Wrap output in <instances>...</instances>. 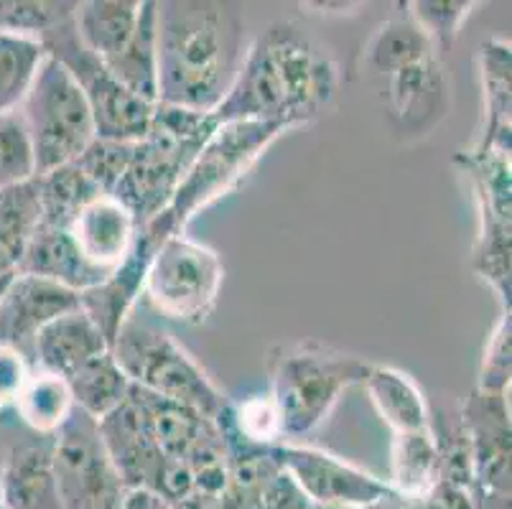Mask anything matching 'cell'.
Segmentation results:
<instances>
[{"label":"cell","instance_id":"cell-32","mask_svg":"<svg viewBox=\"0 0 512 509\" xmlns=\"http://www.w3.org/2000/svg\"><path fill=\"white\" fill-rule=\"evenodd\" d=\"M214 423L222 431L242 438L253 446H276L283 441L281 413L273 403L271 392L268 395H250L242 403H227Z\"/></svg>","mask_w":512,"mask_h":509},{"label":"cell","instance_id":"cell-33","mask_svg":"<svg viewBox=\"0 0 512 509\" xmlns=\"http://www.w3.org/2000/svg\"><path fill=\"white\" fill-rule=\"evenodd\" d=\"M77 8L79 3L67 0H0V31L41 39L46 31L74 18Z\"/></svg>","mask_w":512,"mask_h":509},{"label":"cell","instance_id":"cell-14","mask_svg":"<svg viewBox=\"0 0 512 509\" xmlns=\"http://www.w3.org/2000/svg\"><path fill=\"white\" fill-rule=\"evenodd\" d=\"M161 245L158 240H153L146 230H138L136 242H133V250L128 252V258L107 275L102 283H97L90 291L79 293V308L90 316L92 324L100 329V334L105 336L107 347H113L115 336L123 329V324L128 321L130 308L136 306L138 296L143 293V283H146L148 263H151L153 252Z\"/></svg>","mask_w":512,"mask_h":509},{"label":"cell","instance_id":"cell-36","mask_svg":"<svg viewBox=\"0 0 512 509\" xmlns=\"http://www.w3.org/2000/svg\"><path fill=\"white\" fill-rule=\"evenodd\" d=\"M136 143H123V140H105L95 138L85 151L79 153L74 166L97 186L105 196L115 191V186L123 179L125 168L133 158Z\"/></svg>","mask_w":512,"mask_h":509},{"label":"cell","instance_id":"cell-8","mask_svg":"<svg viewBox=\"0 0 512 509\" xmlns=\"http://www.w3.org/2000/svg\"><path fill=\"white\" fill-rule=\"evenodd\" d=\"M46 54L57 59L85 95L95 123V135L105 140L138 143L146 138L156 105L141 100L115 79V74L77 36L74 18L41 36Z\"/></svg>","mask_w":512,"mask_h":509},{"label":"cell","instance_id":"cell-20","mask_svg":"<svg viewBox=\"0 0 512 509\" xmlns=\"http://www.w3.org/2000/svg\"><path fill=\"white\" fill-rule=\"evenodd\" d=\"M110 352L90 316L77 308L39 331L34 342V370L67 377L97 354Z\"/></svg>","mask_w":512,"mask_h":509},{"label":"cell","instance_id":"cell-31","mask_svg":"<svg viewBox=\"0 0 512 509\" xmlns=\"http://www.w3.org/2000/svg\"><path fill=\"white\" fill-rule=\"evenodd\" d=\"M46 49L34 36L0 31V112H18L29 95Z\"/></svg>","mask_w":512,"mask_h":509},{"label":"cell","instance_id":"cell-35","mask_svg":"<svg viewBox=\"0 0 512 509\" xmlns=\"http://www.w3.org/2000/svg\"><path fill=\"white\" fill-rule=\"evenodd\" d=\"M31 179L36 163L21 112H0V189Z\"/></svg>","mask_w":512,"mask_h":509},{"label":"cell","instance_id":"cell-34","mask_svg":"<svg viewBox=\"0 0 512 509\" xmlns=\"http://www.w3.org/2000/svg\"><path fill=\"white\" fill-rule=\"evenodd\" d=\"M406 8L408 18L421 28V34L441 54V51L451 49L477 3L474 0H416V3H408Z\"/></svg>","mask_w":512,"mask_h":509},{"label":"cell","instance_id":"cell-26","mask_svg":"<svg viewBox=\"0 0 512 509\" xmlns=\"http://www.w3.org/2000/svg\"><path fill=\"white\" fill-rule=\"evenodd\" d=\"M479 59L487 97V130L479 148L510 156V44L484 41Z\"/></svg>","mask_w":512,"mask_h":509},{"label":"cell","instance_id":"cell-7","mask_svg":"<svg viewBox=\"0 0 512 509\" xmlns=\"http://www.w3.org/2000/svg\"><path fill=\"white\" fill-rule=\"evenodd\" d=\"M18 112L29 130L36 176L74 163L97 138L90 105L79 84L49 54Z\"/></svg>","mask_w":512,"mask_h":509},{"label":"cell","instance_id":"cell-40","mask_svg":"<svg viewBox=\"0 0 512 509\" xmlns=\"http://www.w3.org/2000/svg\"><path fill=\"white\" fill-rule=\"evenodd\" d=\"M13 275H6V278H0V296H3V291H6V286L11 283Z\"/></svg>","mask_w":512,"mask_h":509},{"label":"cell","instance_id":"cell-11","mask_svg":"<svg viewBox=\"0 0 512 509\" xmlns=\"http://www.w3.org/2000/svg\"><path fill=\"white\" fill-rule=\"evenodd\" d=\"M271 454L304 497L319 507L362 509L395 494L388 482L321 448L281 441L271 446Z\"/></svg>","mask_w":512,"mask_h":509},{"label":"cell","instance_id":"cell-41","mask_svg":"<svg viewBox=\"0 0 512 509\" xmlns=\"http://www.w3.org/2000/svg\"><path fill=\"white\" fill-rule=\"evenodd\" d=\"M0 509H6V507H3V504H0Z\"/></svg>","mask_w":512,"mask_h":509},{"label":"cell","instance_id":"cell-3","mask_svg":"<svg viewBox=\"0 0 512 509\" xmlns=\"http://www.w3.org/2000/svg\"><path fill=\"white\" fill-rule=\"evenodd\" d=\"M217 128L220 120L214 112L156 105L146 138L136 143L123 179L110 196L133 214L138 227L164 214Z\"/></svg>","mask_w":512,"mask_h":509},{"label":"cell","instance_id":"cell-2","mask_svg":"<svg viewBox=\"0 0 512 509\" xmlns=\"http://www.w3.org/2000/svg\"><path fill=\"white\" fill-rule=\"evenodd\" d=\"M245 51V18L232 3H156V105L214 112L232 90Z\"/></svg>","mask_w":512,"mask_h":509},{"label":"cell","instance_id":"cell-18","mask_svg":"<svg viewBox=\"0 0 512 509\" xmlns=\"http://www.w3.org/2000/svg\"><path fill=\"white\" fill-rule=\"evenodd\" d=\"M138 230L141 227L123 204L115 202L113 196H100L79 212L67 232L79 255L92 268L110 275L133 250Z\"/></svg>","mask_w":512,"mask_h":509},{"label":"cell","instance_id":"cell-39","mask_svg":"<svg viewBox=\"0 0 512 509\" xmlns=\"http://www.w3.org/2000/svg\"><path fill=\"white\" fill-rule=\"evenodd\" d=\"M120 509H174L161 494L153 489H128L125 502Z\"/></svg>","mask_w":512,"mask_h":509},{"label":"cell","instance_id":"cell-16","mask_svg":"<svg viewBox=\"0 0 512 509\" xmlns=\"http://www.w3.org/2000/svg\"><path fill=\"white\" fill-rule=\"evenodd\" d=\"M390 115L406 133H428L449 105V82L441 54H431L421 62L388 74Z\"/></svg>","mask_w":512,"mask_h":509},{"label":"cell","instance_id":"cell-28","mask_svg":"<svg viewBox=\"0 0 512 509\" xmlns=\"http://www.w3.org/2000/svg\"><path fill=\"white\" fill-rule=\"evenodd\" d=\"M36 189H39L41 224L57 230H69L87 204L105 196L74 163L36 176Z\"/></svg>","mask_w":512,"mask_h":509},{"label":"cell","instance_id":"cell-6","mask_svg":"<svg viewBox=\"0 0 512 509\" xmlns=\"http://www.w3.org/2000/svg\"><path fill=\"white\" fill-rule=\"evenodd\" d=\"M110 352L130 385L189 405L204 418L214 420L230 403L197 359L166 331L128 319Z\"/></svg>","mask_w":512,"mask_h":509},{"label":"cell","instance_id":"cell-29","mask_svg":"<svg viewBox=\"0 0 512 509\" xmlns=\"http://www.w3.org/2000/svg\"><path fill=\"white\" fill-rule=\"evenodd\" d=\"M13 410L31 433L54 436L74 410L72 392H69L64 377L34 370L13 403Z\"/></svg>","mask_w":512,"mask_h":509},{"label":"cell","instance_id":"cell-12","mask_svg":"<svg viewBox=\"0 0 512 509\" xmlns=\"http://www.w3.org/2000/svg\"><path fill=\"white\" fill-rule=\"evenodd\" d=\"M477 509H510V405L505 395L474 392L464 405Z\"/></svg>","mask_w":512,"mask_h":509},{"label":"cell","instance_id":"cell-38","mask_svg":"<svg viewBox=\"0 0 512 509\" xmlns=\"http://www.w3.org/2000/svg\"><path fill=\"white\" fill-rule=\"evenodd\" d=\"M34 367L16 349L0 347V410L16 403L21 390L29 382Z\"/></svg>","mask_w":512,"mask_h":509},{"label":"cell","instance_id":"cell-25","mask_svg":"<svg viewBox=\"0 0 512 509\" xmlns=\"http://www.w3.org/2000/svg\"><path fill=\"white\" fill-rule=\"evenodd\" d=\"M41 224L36 179L0 189V278L16 275Z\"/></svg>","mask_w":512,"mask_h":509},{"label":"cell","instance_id":"cell-21","mask_svg":"<svg viewBox=\"0 0 512 509\" xmlns=\"http://www.w3.org/2000/svg\"><path fill=\"white\" fill-rule=\"evenodd\" d=\"M18 273L51 280V283H59V286L77 293L90 291V288H95L97 283L107 278L102 270L92 268L79 255L77 245H74L67 230L46 227V224H39V230L31 237L29 250H26L21 265H18Z\"/></svg>","mask_w":512,"mask_h":509},{"label":"cell","instance_id":"cell-1","mask_svg":"<svg viewBox=\"0 0 512 509\" xmlns=\"http://www.w3.org/2000/svg\"><path fill=\"white\" fill-rule=\"evenodd\" d=\"M337 95V64L299 23L273 21L242 56L232 90L214 110L220 123H311Z\"/></svg>","mask_w":512,"mask_h":509},{"label":"cell","instance_id":"cell-5","mask_svg":"<svg viewBox=\"0 0 512 509\" xmlns=\"http://www.w3.org/2000/svg\"><path fill=\"white\" fill-rule=\"evenodd\" d=\"M372 364L319 342L278 347L271 354V398L281 413L283 438L319 428L339 395L365 382Z\"/></svg>","mask_w":512,"mask_h":509},{"label":"cell","instance_id":"cell-23","mask_svg":"<svg viewBox=\"0 0 512 509\" xmlns=\"http://www.w3.org/2000/svg\"><path fill=\"white\" fill-rule=\"evenodd\" d=\"M365 390L375 405L377 415L385 420V426L395 433H416L431 428L428 405L423 392L408 375L393 367H377L372 364L365 377Z\"/></svg>","mask_w":512,"mask_h":509},{"label":"cell","instance_id":"cell-30","mask_svg":"<svg viewBox=\"0 0 512 509\" xmlns=\"http://www.w3.org/2000/svg\"><path fill=\"white\" fill-rule=\"evenodd\" d=\"M439 54L434 44L421 34V28L406 16L390 18L372 34L365 49V67L370 72L388 77L403 67L421 62L426 56Z\"/></svg>","mask_w":512,"mask_h":509},{"label":"cell","instance_id":"cell-24","mask_svg":"<svg viewBox=\"0 0 512 509\" xmlns=\"http://www.w3.org/2000/svg\"><path fill=\"white\" fill-rule=\"evenodd\" d=\"M439 482L441 451L434 431L395 433L390 446V489L398 497L421 499Z\"/></svg>","mask_w":512,"mask_h":509},{"label":"cell","instance_id":"cell-17","mask_svg":"<svg viewBox=\"0 0 512 509\" xmlns=\"http://www.w3.org/2000/svg\"><path fill=\"white\" fill-rule=\"evenodd\" d=\"M54 436H36L11 446L0 461V504L6 509H62L54 476Z\"/></svg>","mask_w":512,"mask_h":509},{"label":"cell","instance_id":"cell-10","mask_svg":"<svg viewBox=\"0 0 512 509\" xmlns=\"http://www.w3.org/2000/svg\"><path fill=\"white\" fill-rule=\"evenodd\" d=\"M54 476L62 509H120L125 502L123 476L115 469L97 420L74 408L54 433Z\"/></svg>","mask_w":512,"mask_h":509},{"label":"cell","instance_id":"cell-22","mask_svg":"<svg viewBox=\"0 0 512 509\" xmlns=\"http://www.w3.org/2000/svg\"><path fill=\"white\" fill-rule=\"evenodd\" d=\"M143 0H90L79 3L74 13V28L79 41L100 59L113 64L125 54L141 23Z\"/></svg>","mask_w":512,"mask_h":509},{"label":"cell","instance_id":"cell-19","mask_svg":"<svg viewBox=\"0 0 512 509\" xmlns=\"http://www.w3.org/2000/svg\"><path fill=\"white\" fill-rule=\"evenodd\" d=\"M128 398L136 403V408L146 418L158 448L171 459L186 461L202 443H207L209 438L220 433L214 420L204 418L202 413H197V410L184 403L161 398V395H153V392L133 385H130Z\"/></svg>","mask_w":512,"mask_h":509},{"label":"cell","instance_id":"cell-13","mask_svg":"<svg viewBox=\"0 0 512 509\" xmlns=\"http://www.w3.org/2000/svg\"><path fill=\"white\" fill-rule=\"evenodd\" d=\"M77 308V291L36 275L16 273L0 296V347L16 349L34 367V342L39 331Z\"/></svg>","mask_w":512,"mask_h":509},{"label":"cell","instance_id":"cell-37","mask_svg":"<svg viewBox=\"0 0 512 509\" xmlns=\"http://www.w3.org/2000/svg\"><path fill=\"white\" fill-rule=\"evenodd\" d=\"M477 390L487 395H507L510 390V311L502 314L484 349Z\"/></svg>","mask_w":512,"mask_h":509},{"label":"cell","instance_id":"cell-9","mask_svg":"<svg viewBox=\"0 0 512 509\" xmlns=\"http://www.w3.org/2000/svg\"><path fill=\"white\" fill-rule=\"evenodd\" d=\"M225 283L220 252L181 235L166 237L148 263L143 293L158 314L179 324H204Z\"/></svg>","mask_w":512,"mask_h":509},{"label":"cell","instance_id":"cell-15","mask_svg":"<svg viewBox=\"0 0 512 509\" xmlns=\"http://www.w3.org/2000/svg\"><path fill=\"white\" fill-rule=\"evenodd\" d=\"M130 395V392H128ZM107 454L113 459L128 489H153L166 456L158 448L151 428L133 400H125L113 413L97 420Z\"/></svg>","mask_w":512,"mask_h":509},{"label":"cell","instance_id":"cell-27","mask_svg":"<svg viewBox=\"0 0 512 509\" xmlns=\"http://www.w3.org/2000/svg\"><path fill=\"white\" fill-rule=\"evenodd\" d=\"M69 392H72L74 408L87 413L90 418L102 420L113 413L115 408L128 400L130 382L115 362L113 352L97 354L90 362L64 377Z\"/></svg>","mask_w":512,"mask_h":509},{"label":"cell","instance_id":"cell-4","mask_svg":"<svg viewBox=\"0 0 512 509\" xmlns=\"http://www.w3.org/2000/svg\"><path fill=\"white\" fill-rule=\"evenodd\" d=\"M286 130H291V125L273 123V120L220 123V128L214 130L212 138L204 143L199 156L194 158L192 168L186 171L169 209L148 224H143V230L158 242H164L171 235H181L186 230V224L192 222L204 207L230 194L245 179L250 168L255 166V161Z\"/></svg>","mask_w":512,"mask_h":509}]
</instances>
